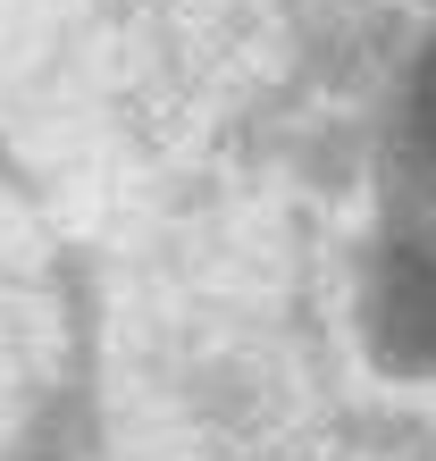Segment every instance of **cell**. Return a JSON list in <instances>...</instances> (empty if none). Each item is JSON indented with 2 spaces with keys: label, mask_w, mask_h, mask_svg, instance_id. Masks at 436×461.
Here are the masks:
<instances>
[{
  "label": "cell",
  "mask_w": 436,
  "mask_h": 461,
  "mask_svg": "<svg viewBox=\"0 0 436 461\" xmlns=\"http://www.w3.org/2000/svg\"><path fill=\"white\" fill-rule=\"evenodd\" d=\"M420 110H428V134H436V59H428V76H420Z\"/></svg>",
  "instance_id": "obj_2"
},
{
  "label": "cell",
  "mask_w": 436,
  "mask_h": 461,
  "mask_svg": "<svg viewBox=\"0 0 436 461\" xmlns=\"http://www.w3.org/2000/svg\"><path fill=\"white\" fill-rule=\"evenodd\" d=\"M377 344L395 369H436V260H403L377 294Z\"/></svg>",
  "instance_id": "obj_1"
}]
</instances>
